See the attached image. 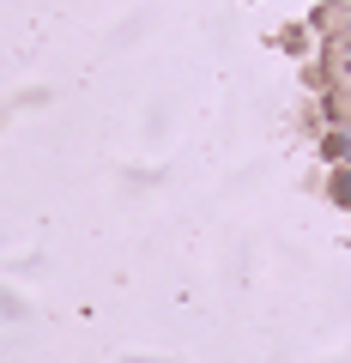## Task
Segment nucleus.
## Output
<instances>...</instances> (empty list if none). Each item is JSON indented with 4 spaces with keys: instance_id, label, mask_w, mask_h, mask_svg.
<instances>
[{
    "instance_id": "nucleus-1",
    "label": "nucleus",
    "mask_w": 351,
    "mask_h": 363,
    "mask_svg": "<svg viewBox=\"0 0 351 363\" xmlns=\"http://www.w3.org/2000/svg\"><path fill=\"white\" fill-rule=\"evenodd\" d=\"M339 194H345V200H351V176H339Z\"/></svg>"
}]
</instances>
